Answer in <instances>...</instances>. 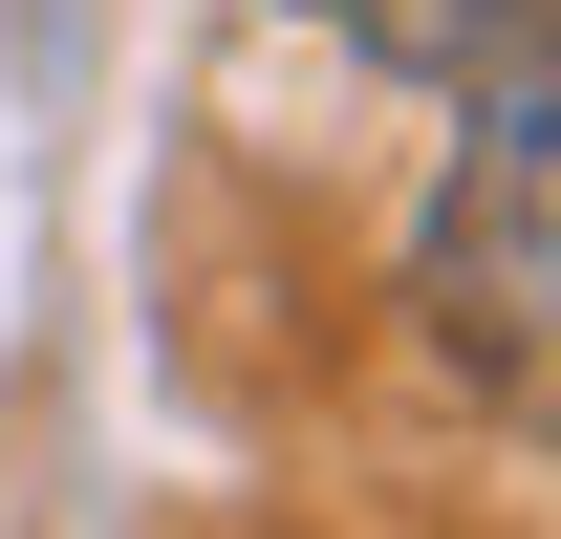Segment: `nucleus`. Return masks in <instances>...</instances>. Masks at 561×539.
<instances>
[{
	"label": "nucleus",
	"instance_id": "obj_2",
	"mask_svg": "<svg viewBox=\"0 0 561 539\" xmlns=\"http://www.w3.org/2000/svg\"><path fill=\"white\" fill-rule=\"evenodd\" d=\"M280 22H324V44H367V66H411V87H496V66L561 44V0H280Z\"/></svg>",
	"mask_w": 561,
	"mask_h": 539
},
{
	"label": "nucleus",
	"instance_id": "obj_1",
	"mask_svg": "<svg viewBox=\"0 0 561 539\" xmlns=\"http://www.w3.org/2000/svg\"><path fill=\"white\" fill-rule=\"evenodd\" d=\"M411 324L476 410L561 432V66L476 87V130H454V173L411 216Z\"/></svg>",
	"mask_w": 561,
	"mask_h": 539
}]
</instances>
